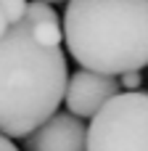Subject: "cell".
<instances>
[{"label":"cell","instance_id":"6da1fadb","mask_svg":"<svg viewBox=\"0 0 148 151\" xmlns=\"http://www.w3.org/2000/svg\"><path fill=\"white\" fill-rule=\"evenodd\" d=\"M66 88L64 50L42 45L26 19L0 37V135H32L58 111Z\"/></svg>","mask_w":148,"mask_h":151},{"label":"cell","instance_id":"7a4b0ae2","mask_svg":"<svg viewBox=\"0 0 148 151\" xmlns=\"http://www.w3.org/2000/svg\"><path fill=\"white\" fill-rule=\"evenodd\" d=\"M64 42L82 69L140 72L148 66V0H69Z\"/></svg>","mask_w":148,"mask_h":151},{"label":"cell","instance_id":"3957f363","mask_svg":"<svg viewBox=\"0 0 148 151\" xmlns=\"http://www.w3.org/2000/svg\"><path fill=\"white\" fill-rule=\"evenodd\" d=\"M87 151H148V93L111 98L87 127Z\"/></svg>","mask_w":148,"mask_h":151},{"label":"cell","instance_id":"277c9868","mask_svg":"<svg viewBox=\"0 0 148 151\" xmlns=\"http://www.w3.org/2000/svg\"><path fill=\"white\" fill-rule=\"evenodd\" d=\"M122 82L111 74H101L93 69H77L69 77V88H66V109L74 117H95L111 98L119 96Z\"/></svg>","mask_w":148,"mask_h":151},{"label":"cell","instance_id":"5b68a950","mask_svg":"<svg viewBox=\"0 0 148 151\" xmlns=\"http://www.w3.org/2000/svg\"><path fill=\"white\" fill-rule=\"evenodd\" d=\"M26 151H87V127L74 114H53L26 135Z\"/></svg>","mask_w":148,"mask_h":151},{"label":"cell","instance_id":"8992f818","mask_svg":"<svg viewBox=\"0 0 148 151\" xmlns=\"http://www.w3.org/2000/svg\"><path fill=\"white\" fill-rule=\"evenodd\" d=\"M24 19H26V21H61L58 13H56L48 3H42V0H32Z\"/></svg>","mask_w":148,"mask_h":151},{"label":"cell","instance_id":"52a82bcc","mask_svg":"<svg viewBox=\"0 0 148 151\" xmlns=\"http://www.w3.org/2000/svg\"><path fill=\"white\" fill-rule=\"evenodd\" d=\"M0 8H3V13L8 16V21H11V27H13V24H21V21H24L29 3H26V0H0Z\"/></svg>","mask_w":148,"mask_h":151},{"label":"cell","instance_id":"ba28073f","mask_svg":"<svg viewBox=\"0 0 148 151\" xmlns=\"http://www.w3.org/2000/svg\"><path fill=\"white\" fill-rule=\"evenodd\" d=\"M119 82H122L124 90H138L143 85V77H140V72H127V74L119 77Z\"/></svg>","mask_w":148,"mask_h":151},{"label":"cell","instance_id":"9c48e42d","mask_svg":"<svg viewBox=\"0 0 148 151\" xmlns=\"http://www.w3.org/2000/svg\"><path fill=\"white\" fill-rule=\"evenodd\" d=\"M8 29H11V21H8V16L3 13V8H0V37H5Z\"/></svg>","mask_w":148,"mask_h":151},{"label":"cell","instance_id":"30bf717a","mask_svg":"<svg viewBox=\"0 0 148 151\" xmlns=\"http://www.w3.org/2000/svg\"><path fill=\"white\" fill-rule=\"evenodd\" d=\"M0 151H19L13 143H11V138H5V135H0Z\"/></svg>","mask_w":148,"mask_h":151},{"label":"cell","instance_id":"8fae6325","mask_svg":"<svg viewBox=\"0 0 148 151\" xmlns=\"http://www.w3.org/2000/svg\"><path fill=\"white\" fill-rule=\"evenodd\" d=\"M42 3H61V0H42Z\"/></svg>","mask_w":148,"mask_h":151}]
</instances>
